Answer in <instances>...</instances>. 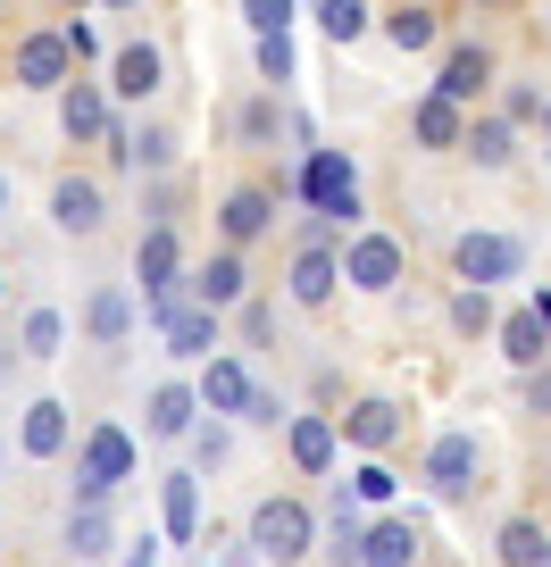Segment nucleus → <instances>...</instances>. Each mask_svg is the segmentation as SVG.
<instances>
[{
    "instance_id": "11",
    "label": "nucleus",
    "mask_w": 551,
    "mask_h": 567,
    "mask_svg": "<svg viewBox=\"0 0 551 567\" xmlns=\"http://www.w3.org/2000/svg\"><path fill=\"white\" fill-rule=\"evenodd\" d=\"M251 375L234 368V359H210V375H201V409H217V417H234V409H251Z\"/></svg>"
},
{
    "instance_id": "2",
    "label": "nucleus",
    "mask_w": 551,
    "mask_h": 567,
    "mask_svg": "<svg viewBox=\"0 0 551 567\" xmlns=\"http://www.w3.org/2000/svg\"><path fill=\"white\" fill-rule=\"evenodd\" d=\"M251 550L276 559V567L309 559V509L302 501H259V509H251Z\"/></svg>"
},
{
    "instance_id": "12",
    "label": "nucleus",
    "mask_w": 551,
    "mask_h": 567,
    "mask_svg": "<svg viewBox=\"0 0 551 567\" xmlns=\"http://www.w3.org/2000/svg\"><path fill=\"white\" fill-rule=\"evenodd\" d=\"M409 559H418V526H409V517H385V526L359 543V567H409Z\"/></svg>"
},
{
    "instance_id": "39",
    "label": "nucleus",
    "mask_w": 551,
    "mask_h": 567,
    "mask_svg": "<svg viewBox=\"0 0 551 567\" xmlns=\"http://www.w3.org/2000/svg\"><path fill=\"white\" fill-rule=\"evenodd\" d=\"M125 567H160V543H151V534H143V543L125 550Z\"/></svg>"
},
{
    "instance_id": "44",
    "label": "nucleus",
    "mask_w": 551,
    "mask_h": 567,
    "mask_svg": "<svg viewBox=\"0 0 551 567\" xmlns=\"http://www.w3.org/2000/svg\"><path fill=\"white\" fill-rule=\"evenodd\" d=\"M0 209H9V176H0Z\"/></svg>"
},
{
    "instance_id": "17",
    "label": "nucleus",
    "mask_w": 551,
    "mask_h": 567,
    "mask_svg": "<svg viewBox=\"0 0 551 567\" xmlns=\"http://www.w3.org/2000/svg\"><path fill=\"white\" fill-rule=\"evenodd\" d=\"M59 451H68V409L34 401L25 409V460H59Z\"/></svg>"
},
{
    "instance_id": "4",
    "label": "nucleus",
    "mask_w": 551,
    "mask_h": 567,
    "mask_svg": "<svg viewBox=\"0 0 551 567\" xmlns=\"http://www.w3.org/2000/svg\"><path fill=\"white\" fill-rule=\"evenodd\" d=\"M343 284H359V292H392V284H401V243H392V234H359V243L343 250Z\"/></svg>"
},
{
    "instance_id": "7",
    "label": "nucleus",
    "mask_w": 551,
    "mask_h": 567,
    "mask_svg": "<svg viewBox=\"0 0 551 567\" xmlns=\"http://www.w3.org/2000/svg\"><path fill=\"white\" fill-rule=\"evenodd\" d=\"M460 276H468V284L518 276V243H510V234H460Z\"/></svg>"
},
{
    "instance_id": "42",
    "label": "nucleus",
    "mask_w": 551,
    "mask_h": 567,
    "mask_svg": "<svg viewBox=\"0 0 551 567\" xmlns=\"http://www.w3.org/2000/svg\"><path fill=\"white\" fill-rule=\"evenodd\" d=\"M543 142H551V101H543Z\"/></svg>"
},
{
    "instance_id": "14",
    "label": "nucleus",
    "mask_w": 551,
    "mask_h": 567,
    "mask_svg": "<svg viewBox=\"0 0 551 567\" xmlns=\"http://www.w3.org/2000/svg\"><path fill=\"white\" fill-rule=\"evenodd\" d=\"M343 434H351L359 451H385L392 434H401V409H392V401H351V417H343Z\"/></svg>"
},
{
    "instance_id": "40",
    "label": "nucleus",
    "mask_w": 551,
    "mask_h": 567,
    "mask_svg": "<svg viewBox=\"0 0 551 567\" xmlns=\"http://www.w3.org/2000/svg\"><path fill=\"white\" fill-rule=\"evenodd\" d=\"M534 409H551V368H534Z\"/></svg>"
},
{
    "instance_id": "29",
    "label": "nucleus",
    "mask_w": 551,
    "mask_h": 567,
    "mask_svg": "<svg viewBox=\"0 0 551 567\" xmlns=\"http://www.w3.org/2000/svg\"><path fill=\"white\" fill-rule=\"evenodd\" d=\"M59 342H68V318L59 309H25V359H59Z\"/></svg>"
},
{
    "instance_id": "32",
    "label": "nucleus",
    "mask_w": 551,
    "mask_h": 567,
    "mask_svg": "<svg viewBox=\"0 0 551 567\" xmlns=\"http://www.w3.org/2000/svg\"><path fill=\"white\" fill-rule=\"evenodd\" d=\"M318 25L335 42H359V34H368V0H318Z\"/></svg>"
},
{
    "instance_id": "18",
    "label": "nucleus",
    "mask_w": 551,
    "mask_h": 567,
    "mask_svg": "<svg viewBox=\"0 0 551 567\" xmlns=\"http://www.w3.org/2000/svg\"><path fill=\"white\" fill-rule=\"evenodd\" d=\"M335 284H343V259H335V250H302V259H293V301L318 309Z\"/></svg>"
},
{
    "instance_id": "20",
    "label": "nucleus",
    "mask_w": 551,
    "mask_h": 567,
    "mask_svg": "<svg viewBox=\"0 0 551 567\" xmlns=\"http://www.w3.org/2000/svg\"><path fill=\"white\" fill-rule=\"evenodd\" d=\"M118 92L125 101H151V92H160V51H151V42H125L118 51Z\"/></svg>"
},
{
    "instance_id": "38",
    "label": "nucleus",
    "mask_w": 551,
    "mask_h": 567,
    "mask_svg": "<svg viewBox=\"0 0 551 567\" xmlns=\"http://www.w3.org/2000/svg\"><path fill=\"white\" fill-rule=\"evenodd\" d=\"M501 117H510V125H518V117H543V92H527V84H518V92H510V109H501Z\"/></svg>"
},
{
    "instance_id": "5",
    "label": "nucleus",
    "mask_w": 551,
    "mask_h": 567,
    "mask_svg": "<svg viewBox=\"0 0 551 567\" xmlns=\"http://www.w3.org/2000/svg\"><path fill=\"white\" fill-rule=\"evenodd\" d=\"M427 484L443 501H460L468 484H477V434H443V443L427 451Z\"/></svg>"
},
{
    "instance_id": "6",
    "label": "nucleus",
    "mask_w": 551,
    "mask_h": 567,
    "mask_svg": "<svg viewBox=\"0 0 551 567\" xmlns=\"http://www.w3.org/2000/svg\"><path fill=\"white\" fill-rule=\"evenodd\" d=\"M68 68H75L68 34H34L18 51V84H34V92H68Z\"/></svg>"
},
{
    "instance_id": "25",
    "label": "nucleus",
    "mask_w": 551,
    "mask_h": 567,
    "mask_svg": "<svg viewBox=\"0 0 551 567\" xmlns=\"http://www.w3.org/2000/svg\"><path fill=\"white\" fill-rule=\"evenodd\" d=\"M484 75H493V68H484V51H451V59H443V84H435V92H443V101H477Z\"/></svg>"
},
{
    "instance_id": "15",
    "label": "nucleus",
    "mask_w": 551,
    "mask_h": 567,
    "mask_svg": "<svg viewBox=\"0 0 551 567\" xmlns=\"http://www.w3.org/2000/svg\"><path fill=\"white\" fill-rule=\"evenodd\" d=\"M125 326H134V292L109 284V292H92V301H84V334L92 342H125Z\"/></svg>"
},
{
    "instance_id": "10",
    "label": "nucleus",
    "mask_w": 551,
    "mask_h": 567,
    "mask_svg": "<svg viewBox=\"0 0 551 567\" xmlns=\"http://www.w3.org/2000/svg\"><path fill=\"white\" fill-rule=\"evenodd\" d=\"M84 476H101V484L134 476V443H125L118 425H92V434H84Z\"/></svg>"
},
{
    "instance_id": "26",
    "label": "nucleus",
    "mask_w": 551,
    "mask_h": 567,
    "mask_svg": "<svg viewBox=\"0 0 551 567\" xmlns=\"http://www.w3.org/2000/svg\"><path fill=\"white\" fill-rule=\"evenodd\" d=\"M193 301H210V309L243 301V259H210V267L193 276Z\"/></svg>"
},
{
    "instance_id": "41",
    "label": "nucleus",
    "mask_w": 551,
    "mask_h": 567,
    "mask_svg": "<svg viewBox=\"0 0 551 567\" xmlns=\"http://www.w3.org/2000/svg\"><path fill=\"white\" fill-rule=\"evenodd\" d=\"M534 318H543V326H551V292H534Z\"/></svg>"
},
{
    "instance_id": "24",
    "label": "nucleus",
    "mask_w": 551,
    "mask_h": 567,
    "mask_svg": "<svg viewBox=\"0 0 551 567\" xmlns=\"http://www.w3.org/2000/svg\"><path fill=\"white\" fill-rule=\"evenodd\" d=\"M501 351H510L518 368H543V351H551V326L527 309V318H510V326H501Z\"/></svg>"
},
{
    "instance_id": "28",
    "label": "nucleus",
    "mask_w": 551,
    "mask_h": 567,
    "mask_svg": "<svg viewBox=\"0 0 551 567\" xmlns=\"http://www.w3.org/2000/svg\"><path fill=\"white\" fill-rule=\"evenodd\" d=\"M385 42H392V51H427V42H435V9H409V0H401V9L385 18Z\"/></svg>"
},
{
    "instance_id": "36",
    "label": "nucleus",
    "mask_w": 551,
    "mask_h": 567,
    "mask_svg": "<svg viewBox=\"0 0 551 567\" xmlns=\"http://www.w3.org/2000/svg\"><path fill=\"white\" fill-rule=\"evenodd\" d=\"M176 159V134H134V167H167Z\"/></svg>"
},
{
    "instance_id": "31",
    "label": "nucleus",
    "mask_w": 551,
    "mask_h": 567,
    "mask_svg": "<svg viewBox=\"0 0 551 567\" xmlns=\"http://www.w3.org/2000/svg\"><path fill=\"white\" fill-rule=\"evenodd\" d=\"M68 550H75V559H101V550H109V509H75L68 517Z\"/></svg>"
},
{
    "instance_id": "1",
    "label": "nucleus",
    "mask_w": 551,
    "mask_h": 567,
    "mask_svg": "<svg viewBox=\"0 0 551 567\" xmlns=\"http://www.w3.org/2000/svg\"><path fill=\"white\" fill-rule=\"evenodd\" d=\"M134 284H143V309H151V318H176V309H184L193 276H176V234H167V226L143 234V250H134Z\"/></svg>"
},
{
    "instance_id": "43",
    "label": "nucleus",
    "mask_w": 551,
    "mask_h": 567,
    "mask_svg": "<svg viewBox=\"0 0 551 567\" xmlns=\"http://www.w3.org/2000/svg\"><path fill=\"white\" fill-rule=\"evenodd\" d=\"M109 9H143V0H109Z\"/></svg>"
},
{
    "instance_id": "34",
    "label": "nucleus",
    "mask_w": 551,
    "mask_h": 567,
    "mask_svg": "<svg viewBox=\"0 0 551 567\" xmlns=\"http://www.w3.org/2000/svg\"><path fill=\"white\" fill-rule=\"evenodd\" d=\"M243 18H251V34H285V25H293V0H243Z\"/></svg>"
},
{
    "instance_id": "13",
    "label": "nucleus",
    "mask_w": 551,
    "mask_h": 567,
    "mask_svg": "<svg viewBox=\"0 0 551 567\" xmlns=\"http://www.w3.org/2000/svg\"><path fill=\"white\" fill-rule=\"evenodd\" d=\"M335 417H302L293 425V467H302V476H326V467H335Z\"/></svg>"
},
{
    "instance_id": "9",
    "label": "nucleus",
    "mask_w": 551,
    "mask_h": 567,
    "mask_svg": "<svg viewBox=\"0 0 551 567\" xmlns=\"http://www.w3.org/2000/svg\"><path fill=\"white\" fill-rule=\"evenodd\" d=\"M51 226H59V234H92V226H101V184L59 176V193H51Z\"/></svg>"
},
{
    "instance_id": "23",
    "label": "nucleus",
    "mask_w": 551,
    "mask_h": 567,
    "mask_svg": "<svg viewBox=\"0 0 551 567\" xmlns=\"http://www.w3.org/2000/svg\"><path fill=\"white\" fill-rule=\"evenodd\" d=\"M501 567H551V534L527 526V517H510V526H501Z\"/></svg>"
},
{
    "instance_id": "22",
    "label": "nucleus",
    "mask_w": 551,
    "mask_h": 567,
    "mask_svg": "<svg viewBox=\"0 0 551 567\" xmlns=\"http://www.w3.org/2000/svg\"><path fill=\"white\" fill-rule=\"evenodd\" d=\"M418 142H435V151H451V142H468V125H460V101H443V92H435V101H418Z\"/></svg>"
},
{
    "instance_id": "37",
    "label": "nucleus",
    "mask_w": 551,
    "mask_h": 567,
    "mask_svg": "<svg viewBox=\"0 0 551 567\" xmlns=\"http://www.w3.org/2000/svg\"><path fill=\"white\" fill-rule=\"evenodd\" d=\"M351 493H359V501H392V467H376V460H368V467L351 476Z\"/></svg>"
},
{
    "instance_id": "16",
    "label": "nucleus",
    "mask_w": 551,
    "mask_h": 567,
    "mask_svg": "<svg viewBox=\"0 0 551 567\" xmlns=\"http://www.w3.org/2000/svg\"><path fill=\"white\" fill-rule=\"evenodd\" d=\"M217 226H226L234 243H251V234H267V226H276V200H267L259 184H243V193H226V217H217Z\"/></svg>"
},
{
    "instance_id": "3",
    "label": "nucleus",
    "mask_w": 551,
    "mask_h": 567,
    "mask_svg": "<svg viewBox=\"0 0 551 567\" xmlns=\"http://www.w3.org/2000/svg\"><path fill=\"white\" fill-rule=\"evenodd\" d=\"M302 200L351 226V217H359V184H351V159H343V151H309V159H302Z\"/></svg>"
},
{
    "instance_id": "30",
    "label": "nucleus",
    "mask_w": 551,
    "mask_h": 567,
    "mask_svg": "<svg viewBox=\"0 0 551 567\" xmlns=\"http://www.w3.org/2000/svg\"><path fill=\"white\" fill-rule=\"evenodd\" d=\"M193 526H201V493H193V476H167V534H176V543H193Z\"/></svg>"
},
{
    "instance_id": "35",
    "label": "nucleus",
    "mask_w": 551,
    "mask_h": 567,
    "mask_svg": "<svg viewBox=\"0 0 551 567\" xmlns=\"http://www.w3.org/2000/svg\"><path fill=\"white\" fill-rule=\"evenodd\" d=\"M259 75H267V84H285V75H293V42L285 34H259Z\"/></svg>"
},
{
    "instance_id": "19",
    "label": "nucleus",
    "mask_w": 551,
    "mask_h": 567,
    "mask_svg": "<svg viewBox=\"0 0 551 567\" xmlns=\"http://www.w3.org/2000/svg\"><path fill=\"white\" fill-rule=\"evenodd\" d=\"M59 125H68L75 142H84V134H101V125H109V101H101V84H68V92H59Z\"/></svg>"
},
{
    "instance_id": "33",
    "label": "nucleus",
    "mask_w": 551,
    "mask_h": 567,
    "mask_svg": "<svg viewBox=\"0 0 551 567\" xmlns=\"http://www.w3.org/2000/svg\"><path fill=\"white\" fill-rule=\"evenodd\" d=\"M451 326H460V334H484V326H493V284H460V301H451Z\"/></svg>"
},
{
    "instance_id": "27",
    "label": "nucleus",
    "mask_w": 551,
    "mask_h": 567,
    "mask_svg": "<svg viewBox=\"0 0 551 567\" xmlns=\"http://www.w3.org/2000/svg\"><path fill=\"white\" fill-rule=\"evenodd\" d=\"M477 167H510V117H484V125H468V142H460Z\"/></svg>"
},
{
    "instance_id": "21",
    "label": "nucleus",
    "mask_w": 551,
    "mask_h": 567,
    "mask_svg": "<svg viewBox=\"0 0 551 567\" xmlns=\"http://www.w3.org/2000/svg\"><path fill=\"white\" fill-rule=\"evenodd\" d=\"M193 409H201V392L160 384V392H151V434H167V443H176V434H193Z\"/></svg>"
},
{
    "instance_id": "8",
    "label": "nucleus",
    "mask_w": 551,
    "mask_h": 567,
    "mask_svg": "<svg viewBox=\"0 0 551 567\" xmlns=\"http://www.w3.org/2000/svg\"><path fill=\"white\" fill-rule=\"evenodd\" d=\"M160 334H167V351H176V359H210L217 351V309L210 301H184L176 318H160Z\"/></svg>"
}]
</instances>
